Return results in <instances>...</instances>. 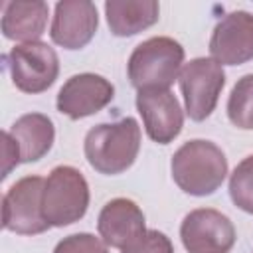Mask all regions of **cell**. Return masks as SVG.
Segmentation results:
<instances>
[{"mask_svg": "<svg viewBox=\"0 0 253 253\" xmlns=\"http://www.w3.org/2000/svg\"><path fill=\"white\" fill-rule=\"evenodd\" d=\"M89 208V184L73 166H55L43 184L42 211L51 227H65L79 221Z\"/></svg>", "mask_w": 253, "mask_h": 253, "instance_id": "4", "label": "cell"}, {"mask_svg": "<svg viewBox=\"0 0 253 253\" xmlns=\"http://www.w3.org/2000/svg\"><path fill=\"white\" fill-rule=\"evenodd\" d=\"M53 253H109V245L93 233H71L55 245Z\"/></svg>", "mask_w": 253, "mask_h": 253, "instance_id": "19", "label": "cell"}, {"mask_svg": "<svg viewBox=\"0 0 253 253\" xmlns=\"http://www.w3.org/2000/svg\"><path fill=\"white\" fill-rule=\"evenodd\" d=\"M20 148L22 162H38L43 158L55 140L53 121L43 113H28L16 119L8 130Z\"/></svg>", "mask_w": 253, "mask_h": 253, "instance_id": "16", "label": "cell"}, {"mask_svg": "<svg viewBox=\"0 0 253 253\" xmlns=\"http://www.w3.org/2000/svg\"><path fill=\"white\" fill-rule=\"evenodd\" d=\"M99 28L97 6L89 0H63L55 4L49 38L65 49L85 47Z\"/></svg>", "mask_w": 253, "mask_h": 253, "instance_id": "12", "label": "cell"}, {"mask_svg": "<svg viewBox=\"0 0 253 253\" xmlns=\"http://www.w3.org/2000/svg\"><path fill=\"white\" fill-rule=\"evenodd\" d=\"M140 150V126L136 119L125 117L115 123H101L85 134L83 152L93 170L105 176L126 172Z\"/></svg>", "mask_w": 253, "mask_h": 253, "instance_id": "1", "label": "cell"}, {"mask_svg": "<svg viewBox=\"0 0 253 253\" xmlns=\"http://www.w3.org/2000/svg\"><path fill=\"white\" fill-rule=\"evenodd\" d=\"M49 16V6L43 0L32 2H2V20L0 28L6 40L30 43L40 42V36L45 32Z\"/></svg>", "mask_w": 253, "mask_h": 253, "instance_id": "14", "label": "cell"}, {"mask_svg": "<svg viewBox=\"0 0 253 253\" xmlns=\"http://www.w3.org/2000/svg\"><path fill=\"white\" fill-rule=\"evenodd\" d=\"M105 16L111 34L128 38L158 22L160 4L156 0H111L105 2Z\"/></svg>", "mask_w": 253, "mask_h": 253, "instance_id": "15", "label": "cell"}, {"mask_svg": "<svg viewBox=\"0 0 253 253\" xmlns=\"http://www.w3.org/2000/svg\"><path fill=\"white\" fill-rule=\"evenodd\" d=\"M42 176H24L10 186L2 198V227L18 235H38L51 225L42 211Z\"/></svg>", "mask_w": 253, "mask_h": 253, "instance_id": "7", "label": "cell"}, {"mask_svg": "<svg viewBox=\"0 0 253 253\" xmlns=\"http://www.w3.org/2000/svg\"><path fill=\"white\" fill-rule=\"evenodd\" d=\"M229 196L239 210L253 215V154L245 156L231 172Z\"/></svg>", "mask_w": 253, "mask_h": 253, "instance_id": "18", "label": "cell"}, {"mask_svg": "<svg viewBox=\"0 0 253 253\" xmlns=\"http://www.w3.org/2000/svg\"><path fill=\"white\" fill-rule=\"evenodd\" d=\"M178 83L188 117L202 123L215 111L219 95L225 87V71L223 65L211 57H196L184 63Z\"/></svg>", "mask_w": 253, "mask_h": 253, "instance_id": "5", "label": "cell"}, {"mask_svg": "<svg viewBox=\"0 0 253 253\" xmlns=\"http://www.w3.org/2000/svg\"><path fill=\"white\" fill-rule=\"evenodd\" d=\"M227 117L233 126L253 130V73L243 75L233 85L227 99Z\"/></svg>", "mask_w": 253, "mask_h": 253, "instance_id": "17", "label": "cell"}, {"mask_svg": "<svg viewBox=\"0 0 253 253\" xmlns=\"http://www.w3.org/2000/svg\"><path fill=\"white\" fill-rule=\"evenodd\" d=\"M210 53L221 65H241L253 59V14L235 10L225 14L210 38Z\"/></svg>", "mask_w": 253, "mask_h": 253, "instance_id": "11", "label": "cell"}, {"mask_svg": "<svg viewBox=\"0 0 253 253\" xmlns=\"http://www.w3.org/2000/svg\"><path fill=\"white\" fill-rule=\"evenodd\" d=\"M2 160H4V166H2V180L8 178V174H10L18 164H22L20 148H18L16 140L12 138V134H10L8 130L2 132Z\"/></svg>", "mask_w": 253, "mask_h": 253, "instance_id": "21", "label": "cell"}, {"mask_svg": "<svg viewBox=\"0 0 253 253\" xmlns=\"http://www.w3.org/2000/svg\"><path fill=\"white\" fill-rule=\"evenodd\" d=\"M99 237L115 249H125L146 231V219L136 202L115 198L103 206L97 219Z\"/></svg>", "mask_w": 253, "mask_h": 253, "instance_id": "13", "label": "cell"}, {"mask_svg": "<svg viewBox=\"0 0 253 253\" xmlns=\"http://www.w3.org/2000/svg\"><path fill=\"white\" fill-rule=\"evenodd\" d=\"M180 237L188 253H229L235 245V227L225 213L198 208L182 219Z\"/></svg>", "mask_w": 253, "mask_h": 253, "instance_id": "8", "label": "cell"}, {"mask_svg": "<svg viewBox=\"0 0 253 253\" xmlns=\"http://www.w3.org/2000/svg\"><path fill=\"white\" fill-rule=\"evenodd\" d=\"M6 63L16 89L28 95L47 91L59 75V57L45 42L14 45L6 55Z\"/></svg>", "mask_w": 253, "mask_h": 253, "instance_id": "6", "label": "cell"}, {"mask_svg": "<svg viewBox=\"0 0 253 253\" xmlns=\"http://www.w3.org/2000/svg\"><path fill=\"white\" fill-rule=\"evenodd\" d=\"M113 97L115 87L107 77L97 73H77L61 85L55 107L71 121H79L105 109Z\"/></svg>", "mask_w": 253, "mask_h": 253, "instance_id": "9", "label": "cell"}, {"mask_svg": "<svg viewBox=\"0 0 253 253\" xmlns=\"http://www.w3.org/2000/svg\"><path fill=\"white\" fill-rule=\"evenodd\" d=\"M123 253H174L170 237L158 229H146L138 239L123 249Z\"/></svg>", "mask_w": 253, "mask_h": 253, "instance_id": "20", "label": "cell"}, {"mask_svg": "<svg viewBox=\"0 0 253 253\" xmlns=\"http://www.w3.org/2000/svg\"><path fill=\"white\" fill-rule=\"evenodd\" d=\"M184 67V47L168 36L140 42L126 63L128 81L136 91L170 89Z\"/></svg>", "mask_w": 253, "mask_h": 253, "instance_id": "3", "label": "cell"}, {"mask_svg": "<svg viewBox=\"0 0 253 253\" xmlns=\"http://www.w3.org/2000/svg\"><path fill=\"white\" fill-rule=\"evenodd\" d=\"M170 170L182 192L202 198L213 194L223 184L227 176V158L215 142L194 138L174 152Z\"/></svg>", "mask_w": 253, "mask_h": 253, "instance_id": "2", "label": "cell"}, {"mask_svg": "<svg viewBox=\"0 0 253 253\" xmlns=\"http://www.w3.org/2000/svg\"><path fill=\"white\" fill-rule=\"evenodd\" d=\"M136 111L150 140L170 144L184 128V111L170 89L138 91Z\"/></svg>", "mask_w": 253, "mask_h": 253, "instance_id": "10", "label": "cell"}]
</instances>
